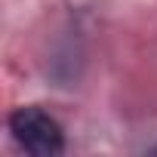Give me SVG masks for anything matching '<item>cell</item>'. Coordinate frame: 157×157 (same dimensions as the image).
I'll use <instances>...</instances> for the list:
<instances>
[{
    "instance_id": "1",
    "label": "cell",
    "mask_w": 157,
    "mask_h": 157,
    "mask_svg": "<svg viewBox=\"0 0 157 157\" xmlns=\"http://www.w3.org/2000/svg\"><path fill=\"white\" fill-rule=\"evenodd\" d=\"M10 132L34 157H59L65 151V132L56 117L40 108H16L10 114Z\"/></svg>"
}]
</instances>
